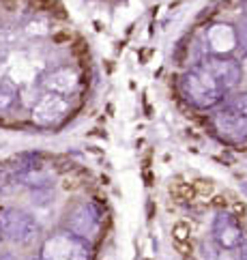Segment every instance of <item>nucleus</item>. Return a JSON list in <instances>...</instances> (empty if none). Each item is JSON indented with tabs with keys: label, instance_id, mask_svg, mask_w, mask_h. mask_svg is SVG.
<instances>
[{
	"label": "nucleus",
	"instance_id": "1",
	"mask_svg": "<svg viewBox=\"0 0 247 260\" xmlns=\"http://www.w3.org/2000/svg\"><path fill=\"white\" fill-rule=\"evenodd\" d=\"M241 80V69L234 60L213 58L194 67L181 80V92L191 106L213 108Z\"/></svg>",
	"mask_w": 247,
	"mask_h": 260
},
{
	"label": "nucleus",
	"instance_id": "2",
	"mask_svg": "<svg viewBox=\"0 0 247 260\" xmlns=\"http://www.w3.org/2000/svg\"><path fill=\"white\" fill-rule=\"evenodd\" d=\"M213 127L228 142L245 140L247 138V95H241L234 104L224 108L222 112H217L213 116Z\"/></svg>",
	"mask_w": 247,
	"mask_h": 260
},
{
	"label": "nucleus",
	"instance_id": "3",
	"mask_svg": "<svg viewBox=\"0 0 247 260\" xmlns=\"http://www.w3.org/2000/svg\"><path fill=\"white\" fill-rule=\"evenodd\" d=\"M69 112H71V106L67 97L48 92L32 108V120L39 127H58L60 123H65Z\"/></svg>",
	"mask_w": 247,
	"mask_h": 260
},
{
	"label": "nucleus",
	"instance_id": "4",
	"mask_svg": "<svg viewBox=\"0 0 247 260\" xmlns=\"http://www.w3.org/2000/svg\"><path fill=\"white\" fill-rule=\"evenodd\" d=\"M88 249L76 235H56L43 247V260H86Z\"/></svg>",
	"mask_w": 247,
	"mask_h": 260
},
{
	"label": "nucleus",
	"instance_id": "5",
	"mask_svg": "<svg viewBox=\"0 0 247 260\" xmlns=\"http://www.w3.org/2000/svg\"><path fill=\"white\" fill-rule=\"evenodd\" d=\"M0 230L17 243H28L34 237L37 226L26 213H20L15 209H3L0 211Z\"/></svg>",
	"mask_w": 247,
	"mask_h": 260
},
{
	"label": "nucleus",
	"instance_id": "6",
	"mask_svg": "<svg viewBox=\"0 0 247 260\" xmlns=\"http://www.w3.org/2000/svg\"><path fill=\"white\" fill-rule=\"evenodd\" d=\"M213 237L219 247L236 249L243 245V230L239 226V219L230 213H219L213 224Z\"/></svg>",
	"mask_w": 247,
	"mask_h": 260
},
{
	"label": "nucleus",
	"instance_id": "7",
	"mask_svg": "<svg viewBox=\"0 0 247 260\" xmlns=\"http://www.w3.org/2000/svg\"><path fill=\"white\" fill-rule=\"evenodd\" d=\"M45 84H48L50 92H54V95L67 97V95H73V92L80 88V76L69 67H60V69L50 73V78Z\"/></svg>",
	"mask_w": 247,
	"mask_h": 260
},
{
	"label": "nucleus",
	"instance_id": "8",
	"mask_svg": "<svg viewBox=\"0 0 247 260\" xmlns=\"http://www.w3.org/2000/svg\"><path fill=\"white\" fill-rule=\"evenodd\" d=\"M99 226V213L95 207L84 204L71 213V228L78 235H86V232H93Z\"/></svg>",
	"mask_w": 247,
	"mask_h": 260
},
{
	"label": "nucleus",
	"instance_id": "9",
	"mask_svg": "<svg viewBox=\"0 0 247 260\" xmlns=\"http://www.w3.org/2000/svg\"><path fill=\"white\" fill-rule=\"evenodd\" d=\"M208 43H211L213 52H217V54L230 52L234 45V35L230 30V26H222V24L213 26V28L208 30Z\"/></svg>",
	"mask_w": 247,
	"mask_h": 260
},
{
	"label": "nucleus",
	"instance_id": "10",
	"mask_svg": "<svg viewBox=\"0 0 247 260\" xmlns=\"http://www.w3.org/2000/svg\"><path fill=\"white\" fill-rule=\"evenodd\" d=\"M15 97H17L15 86L9 84V82H3V84H0V112H7V110L15 104Z\"/></svg>",
	"mask_w": 247,
	"mask_h": 260
},
{
	"label": "nucleus",
	"instance_id": "11",
	"mask_svg": "<svg viewBox=\"0 0 247 260\" xmlns=\"http://www.w3.org/2000/svg\"><path fill=\"white\" fill-rule=\"evenodd\" d=\"M174 196L179 198V200H194L196 196H198V191H196V187L194 185H187V183H181V185H177L174 189Z\"/></svg>",
	"mask_w": 247,
	"mask_h": 260
},
{
	"label": "nucleus",
	"instance_id": "12",
	"mask_svg": "<svg viewBox=\"0 0 247 260\" xmlns=\"http://www.w3.org/2000/svg\"><path fill=\"white\" fill-rule=\"evenodd\" d=\"M189 232H191V228L187 224H183V221H179L174 230H172V235H174L177 243H185V241H189Z\"/></svg>",
	"mask_w": 247,
	"mask_h": 260
},
{
	"label": "nucleus",
	"instance_id": "13",
	"mask_svg": "<svg viewBox=\"0 0 247 260\" xmlns=\"http://www.w3.org/2000/svg\"><path fill=\"white\" fill-rule=\"evenodd\" d=\"M247 213V207L241 202V200H234V202H230V215H234L236 219H241L243 215Z\"/></svg>",
	"mask_w": 247,
	"mask_h": 260
},
{
	"label": "nucleus",
	"instance_id": "14",
	"mask_svg": "<svg viewBox=\"0 0 247 260\" xmlns=\"http://www.w3.org/2000/svg\"><path fill=\"white\" fill-rule=\"evenodd\" d=\"M196 191H198V193H204V196H208V193L213 191V185H211V183H198V185H196Z\"/></svg>",
	"mask_w": 247,
	"mask_h": 260
},
{
	"label": "nucleus",
	"instance_id": "15",
	"mask_svg": "<svg viewBox=\"0 0 247 260\" xmlns=\"http://www.w3.org/2000/svg\"><path fill=\"white\" fill-rule=\"evenodd\" d=\"M177 249L183 254H191V243L189 241H185V243H177Z\"/></svg>",
	"mask_w": 247,
	"mask_h": 260
},
{
	"label": "nucleus",
	"instance_id": "16",
	"mask_svg": "<svg viewBox=\"0 0 247 260\" xmlns=\"http://www.w3.org/2000/svg\"><path fill=\"white\" fill-rule=\"evenodd\" d=\"M239 260H247V241L239 247Z\"/></svg>",
	"mask_w": 247,
	"mask_h": 260
},
{
	"label": "nucleus",
	"instance_id": "17",
	"mask_svg": "<svg viewBox=\"0 0 247 260\" xmlns=\"http://www.w3.org/2000/svg\"><path fill=\"white\" fill-rule=\"evenodd\" d=\"M3 260H11V258H7V256H5V258H3Z\"/></svg>",
	"mask_w": 247,
	"mask_h": 260
}]
</instances>
